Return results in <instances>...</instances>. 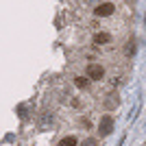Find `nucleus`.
Listing matches in <instances>:
<instances>
[{"instance_id": "obj_5", "label": "nucleus", "mask_w": 146, "mask_h": 146, "mask_svg": "<svg viewBox=\"0 0 146 146\" xmlns=\"http://www.w3.org/2000/svg\"><path fill=\"white\" fill-rule=\"evenodd\" d=\"M109 39H111V37L107 35V33H96V35H94V42H96V44H107Z\"/></svg>"}, {"instance_id": "obj_3", "label": "nucleus", "mask_w": 146, "mask_h": 146, "mask_svg": "<svg viewBox=\"0 0 146 146\" xmlns=\"http://www.w3.org/2000/svg\"><path fill=\"white\" fill-rule=\"evenodd\" d=\"M116 11V7H113V2H103V5L96 7V15H100V18H107V15H111V13Z\"/></svg>"}, {"instance_id": "obj_2", "label": "nucleus", "mask_w": 146, "mask_h": 146, "mask_svg": "<svg viewBox=\"0 0 146 146\" xmlns=\"http://www.w3.org/2000/svg\"><path fill=\"white\" fill-rule=\"evenodd\" d=\"M103 74H105V70L100 66H96V63H90V66H87V79L90 81H100Z\"/></svg>"}, {"instance_id": "obj_1", "label": "nucleus", "mask_w": 146, "mask_h": 146, "mask_svg": "<svg viewBox=\"0 0 146 146\" xmlns=\"http://www.w3.org/2000/svg\"><path fill=\"white\" fill-rule=\"evenodd\" d=\"M113 131V118L111 116H103L100 122H98V133L100 135H109Z\"/></svg>"}, {"instance_id": "obj_8", "label": "nucleus", "mask_w": 146, "mask_h": 146, "mask_svg": "<svg viewBox=\"0 0 146 146\" xmlns=\"http://www.w3.org/2000/svg\"><path fill=\"white\" fill-rule=\"evenodd\" d=\"M83 146H96V140H85V142H83Z\"/></svg>"}, {"instance_id": "obj_6", "label": "nucleus", "mask_w": 146, "mask_h": 146, "mask_svg": "<svg viewBox=\"0 0 146 146\" xmlns=\"http://www.w3.org/2000/svg\"><path fill=\"white\" fill-rule=\"evenodd\" d=\"M59 146H76V137L68 135V137H63V140L59 142Z\"/></svg>"}, {"instance_id": "obj_4", "label": "nucleus", "mask_w": 146, "mask_h": 146, "mask_svg": "<svg viewBox=\"0 0 146 146\" xmlns=\"http://www.w3.org/2000/svg\"><path fill=\"white\" fill-rule=\"evenodd\" d=\"M74 83H76V87H81V90L90 87V79H87V76H76V79H74Z\"/></svg>"}, {"instance_id": "obj_7", "label": "nucleus", "mask_w": 146, "mask_h": 146, "mask_svg": "<svg viewBox=\"0 0 146 146\" xmlns=\"http://www.w3.org/2000/svg\"><path fill=\"white\" fill-rule=\"evenodd\" d=\"M127 55H133V42L127 44Z\"/></svg>"}]
</instances>
